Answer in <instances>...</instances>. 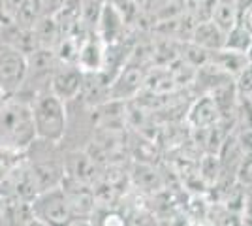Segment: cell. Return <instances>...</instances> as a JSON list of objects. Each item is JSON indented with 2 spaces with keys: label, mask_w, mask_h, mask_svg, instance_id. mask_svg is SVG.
Returning <instances> with one entry per match:
<instances>
[{
  "label": "cell",
  "mask_w": 252,
  "mask_h": 226,
  "mask_svg": "<svg viewBox=\"0 0 252 226\" xmlns=\"http://www.w3.org/2000/svg\"><path fill=\"white\" fill-rule=\"evenodd\" d=\"M36 125L32 104L8 97L0 106V145L8 149L25 151L36 140Z\"/></svg>",
  "instance_id": "cell-1"
},
{
  "label": "cell",
  "mask_w": 252,
  "mask_h": 226,
  "mask_svg": "<svg viewBox=\"0 0 252 226\" xmlns=\"http://www.w3.org/2000/svg\"><path fill=\"white\" fill-rule=\"evenodd\" d=\"M32 115L36 125V136L45 141L63 140L66 130V108L61 98H57L49 89L40 93L32 104Z\"/></svg>",
  "instance_id": "cell-2"
},
{
  "label": "cell",
  "mask_w": 252,
  "mask_h": 226,
  "mask_svg": "<svg viewBox=\"0 0 252 226\" xmlns=\"http://www.w3.org/2000/svg\"><path fill=\"white\" fill-rule=\"evenodd\" d=\"M31 207L32 215L43 221L47 226H70L75 219L70 202H68V196L61 185L38 194Z\"/></svg>",
  "instance_id": "cell-3"
},
{
  "label": "cell",
  "mask_w": 252,
  "mask_h": 226,
  "mask_svg": "<svg viewBox=\"0 0 252 226\" xmlns=\"http://www.w3.org/2000/svg\"><path fill=\"white\" fill-rule=\"evenodd\" d=\"M27 57L6 43H0V93L2 97H15L27 81Z\"/></svg>",
  "instance_id": "cell-4"
},
{
  "label": "cell",
  "mask_w": 252,
  "mask_h": 226,
  "mask_svg": "<svg viewBox=\"0 0 252 226\" xmlns=\"http://www.w3.org/2000/svg\"><path fill=\"white\" fill-rule=\"evenodd\" d=\"M145 68L139 65V63H126L119 74L111 79V85H109V100H126V98H134L143 89L145 83Z\"/></svg>",
  "instance_id": "cell-5"
},
{
  "label": "cell",
  "mask_w": 252,
  "mask_h": 226,
  "mask_svg": "<svg viewBox=\"0 0 252 226\" xmlns=\"http://www.w3.org/2000/svg\"><path fill=\"white\" fill-rule=\"evenodd\" d=\"M83 85V70L77 65H61L55 68L49 81V91L64 104L79 97Z\"/></svg>",
  "instance_id": "cell-6"
},
{
  "label": "cell",
  "mask_w": 252,
  "mask_h": 226,
  "mask_svg": "<svg viewBox=\"0 0 252 226\" xmlns=\"http://www.w3.org/2000/svg\"><path fill=\"white\" fill-rule=\"evenodd\" d=\"M61 187H63V191L68 196V202H70V207L74 211L75 219H89L94 213L96 198L93 185L81 183V181H77V179L64 173Z\"/></svg>",
  "instance_id": "cell-7"
},
{
  "label": "cell",
  "mask_w": 252,
  "mask_h": 226,
  "mask_svg": "<svg viewBox=\"0 0 252 226\" xmlns=\"http://www.w3.org/2000/svg\"><path fill=\"white\" fill-rule=\"evenodd\" d=\"M109 85L111 79L104 72H83V85L79 97L85 100V104L100 108L109 102Z\"/></svg>",
  "instance_id": "cell-8"
},
{
  "label": "cell",
  "mask_w": 252,
  "mask_h": 226,
  "mask_svg": "<svg viewBox=\"0 0 252 226\" xmlns=\"http://www.w3.org/2000/svg\"><path fill=\"white\" fill-rule=\"evenodd\" d=\"M123 32H125V19H123L121 10L117 8L115 4L104 2L100 19H98V25H96V34L107 45V43H115L119 40H123L125 38Z\"/></svg>",
  "instance_id": "cell-9"
},
{
  "label": "cell",
  "mask_w": 252,
  "mask_h": 226,
  "mask_svg": "<svg viewBox=\"0 0 252 226\" xmlns=\"http://www.w3.org/2000/svg\"><path fill=\"white\" fill-rule=\"evenodd\" d=\"M104 45L96 32H91L85 42L81 43V49L77 55V63L83 72H100L102 70V61H104Z\"/></svg>",
  "instance_id": "cell-10"
},
{
  "label": "cell",
  "mask_w": 252,
  "mask_h": 226,
  "mask_svg": "<svg viewBox=\"0 0 252 226\" xmlns=\"http://www.w3.org/2000/svg\"><path fill=\"white\" fill-rule=\"evenodd\" d=\"M220 117V111L217 108L215 100L211 98V95H203L198 98L189 111V123L194 129L200 130H209L215 123H219Z\"/></svg>",
  "instance_id": "cell-11"
},
{
  "label": "cell",
  "mask_w": 252,
  "mask_h": 226,
  "mask_svg": "<svg viewBox=\"0 0 252 226\" xmlns=\"http://www.w3.org/2000/svg\"><path fill=\"white\" fill-rule=\"evenodd\" d=\"M190 42L200 45L201 49H205V51H219V49L224 47L226 32H222L215 23L207 19V21L196 23L192 36H190Z\"/></svg>",
  "instance_id": "cell-12"
},
{
  "label": "cell",
  "mask_w": 252,
  "mask_h": 226,
  "mask_svg": "<svg viewBox=\"0 0 252 226\" xmlns=\"http://www.w3.org/2000/svg\"><path fill=\"white\" fill-rule=\"evenodd\" d=\"M211 21L222 32H230L237 25V0H215L213 10H211Z\"/></svg>",
  "instance_id": "cell-13"
},
{
  "label": "cell",
  "mask_w": 252,
  "mask_h": 226,
  "mask_svg": "<svg viewBox=\"0 0 252 226\" xmlns=\"http://www.w3.org/2000/svg\"><path fill=\"white\" fill-rule=\"evenodd\" d=\"M64 173L81 183L93 185L96 181L94 159L89 155H72V161L64 168Z\"/></svg>",
  "instance_id": "cell-14"
},
{
  "label": "cell",
  "mask_w": 252,
  "mask_h": 226,
  "mask_svg": "<svg viewBox=\"0 0 252 226\" xmlns=\"http://www.w3.org/2000/svg\"><path fill=\"white\" fill-rule=\"evenodd\" d=\"M32 173H34V179L38 183V189L40 193L51 189V187H57L61 185L64 177V168L53 164V162H45V164H34L31 166Z\"/></svg>",
  "instance_id": "cell-15"
},
{
  "label": "cell",
  "mask_w": 252,
  "mask_h": 226,
  "mask_svg": "<svg viewBox=\"0 0 252 226\" xmlns=\"http://www.w3.org/2000/svg\"><path fill=\"white\" fill-rule=\"evenodd\" d=\"M32 29H34V32L38 36L40 47H51V49H55V45L61 40V29H59L57 21L53 19V15H42Z\"/></svg>",
  "instance_id": "cell-16"
},
{
  "label": "cell",
  "mask_w": 252,
  "mask_h": 226,
  "mask_svg": "<svg viewBox=\"0 0 252 226\" xmlns=\"http://www.w3.org/2000/svg\"><path fill=\"white\" fill-rule=\"evenodd\" d=\"M251 43H252V36L237 23L230 32L226 34V42H224L222 49H230V51H237V53H247V49L251 47Z\"/></svg>",
  "instance_id": "cell-17"
},
{
  "label": "cell",
  "mask_w": 252,
  "mask_h": 226,
  "mask_svg": "<svg viewBox=\"0 0 252 226\" xmlns=\"http://www.w3.org/2000/svg\"><path fill=\"white\" fill-rule=\"evenodd\" d=\"M21 164V151L8 149L0 145V183Z\"/></svg>",
  "instance_id": "cell-18"
},
{
  "label": "cell",
  "mask_w": 252,
  "mask_h": 226,
  "mask_svg": "<svg viewBox=\"0 0 252 226\" xmlns=\"http://www.w3.org/2000/svg\"><path fill=\"white\" fill-rule=\"evenodd\" d=\"M237 23L252 36V0H237Z\"/></svg>",
  "instance_id": "cell-19"
},
{
  "label": "cell",
  "mask_w": 252,
  "mask_h": 226,
  "mask_svg": "<svg viewBox=\"0 0 252 226\" xmlns=\"http://www.w3.org/2000/svg\"><path fill=\"white\" fill-rule=\"evenodd\" d=\"M235 87L237 93L243 97H249L252 93V65H247L239 74L235 75Z\"/></svg>",
  "instance_id": "cell-20"
},
{
  "label": "cell",
  "mask_w": 252,
  "mask_h": 226,
  "mask_svg": "<svg viewBox=\"0 0 252 226\" xmlns=\"http://www.w3.org/2000/svg\"><path fill=\"white\" fill-rule=\"evenodd\" d=\"M94 226H126V223H125V217L119 215L117 211H104L100 215V221L94 223Z\"/></svg>",
  "instance_id": "cell-21"
},
{
  "label": "cell",
  "mask_w": 252,
  "mask_h": 226,
  "mask_svg": "<svg viewBox=\"0 0 252 226\" xmlns=\"http://www.w3.org/2000/svg\"><path fill=\"white\" fill-rule=\"evenodd\" d=\"M239 181L243 185H249L252 187V153H247L245 159L241 162V168H239Z\"/></svg>",
  "instance_id": "cell-22"
},
{
  "label": "cell",
  "mask_w": 252,
  "mask_h": 226,
  "mask_svg": "<svg viewBox=\"0 0 252 226\" xmlns=\"http://www.w3.org/2000/svg\"><path fill=\"white\" fill-rule=\"evenodd\" d=\"M38 10H40V15H53L55 11L63 6L64 0H34Z\"/></svg>",
  "instance_id": "cell-23"
},
{
  "label": "cell",
  "mask_w": 252,
  "mask_h": 226,
  "mask_svg": "<svg viewBox=\"0 0 252 226\" xmlns=\"http://www.w3.org/2000/svg\"><path fill=\"white\" fill-rule=\"evenodd\" d=\"M70 226H94V223L91 219H74V223Z\"/></svg>",
  "instance_id": "cell-24"
},
{
  "label": "cell",
  "mask_w": 252,
  "mask_h": 226,
  "mask_svg": "<svg viewBox=\"0 0 252 226\" xmlns=\"http://www.w3.org/2000/svg\"><path fill=\"white\" fill-rule=\"evenodd\" d=\"M25 226H47V225H45L43 221H40V219H36V217H32L31 221H29V223H27V225H25Z\"/></svg>",
  "instance_id": "cell-25"
},
{
  "label": "cell",
  "mask_w": 252,
  "mask_h": 226,
  "mask_svg": "<svg viewBox=\"0 0 252 226\" xmlns=\"http://www.w3.org/2000/svg\"><path fill=\"white\" fill-rule=\"evenodd\" d=\"M247 61H249V65H252V43H251V47H249V49H247Z\"/></svg>",
  "instance_id": "cell-26"
},
{
  "label": "cell",
  "mask_w": 252,
  "mask_h": 226,
  "mask_svg": "<svg viewBox=\"0 0 252 226\" xmlns=\"http://www.w3.org/2000/svg\"><path fill=\"white\" fill-rule=\"evenodd\" d=\"M0 213H2V198H0Z\"/></svg>",
  "instance_id": "cell-27"
},
{
  "label": "cell",
  "mask_w": 252,
  "mask_h": 226,
  "mask_svg": "<svg viewBox=\"0 0 252 226\" xmlns=\"http://www.w3.org/2000/svg\"><path fill=\"white\" fill-rule=\"evenodd\" d=\"M0 100H4V97H2V93H0Z\"/></svg>",
  "instance_id": "cell-28"
}]
</instances>
